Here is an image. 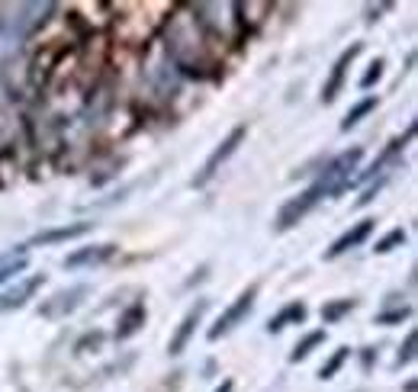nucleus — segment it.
<instances>
[{
	"instance_id": "1",
	"label": "nucleus",
	"mask_w": 418,
	"mask_h": 392,
	"mask_svg": "<svg viewBox=\"0 0 418 392\" xmlns=\"http://www.w3.org/2000/svg\"><path fill=\"white\" fill-rule=\"evenodd\" d=\"M360 161H364V148H348V151H341L338 158L328 161V164L322 167V174H319V181H315V183H322L328 196L341 193V190L351 187V174L358 171Z\"/></svg>"
},
{
	"instance_id": "2",
	"label": "nucleus",
	"mask_w": 418,
	"mask_h": 392,
	"mask_svg": "<svg viewBox=\"0 0 418 392\" xmlns=\"http://www.w3.org/2000/svg\"><path fill=\"white\" fill-rule=\"evenodd\" d=\"M325 187H322V183H312L309 190H303V193L299 196H293V200H289V203H283L280 206V212H277V232H289V228L293 226H299V222L306 219V216H309L312 209H315V206H319V200H325Z\"/></svg>"
},
{
	"instance_id": "3",
	"label": "nucleus",
	"mask_w": 418,
	"mask_h": 392,
	"mask_svg": "<svg viewBox=\"0 0 418 392\" xmlns=\"http://www.w3.org/2000/svg\"><path fill=\"white\" fill-rule=\"evenodd\" d=\"M254 302H258V283L244 289V293L238 296V299L232 302V306H228V309L222 312L219 318H216V325L209 328V332H206V338H209V341H219V338H226L228 332H235L238 325H242L244 318L251 315V309H254Z\"/></svg>"
},
{
	"instance_id": "4",
	"label": "nucleus",
	"mask_w": 418,
	"mask_h": 392,
	"mask_svg": "<svg viewBox=\"0 0 418 392\" xmlns=\"http://www.w3.org/2000/svg\"><path fill=\"white\" fill-rule=\"evenodd\" d=\"M244 136H248V129H244V126H235V129H232V132H228V136L222 138V145H219V148H216L213 155L206 158L203 171H200L197 177H193V187H206V183L213 181L216 174H219V167L226 164V161H228V158H232V155H235V151H238V145L244 142Z\"/></svg>"
},
{
	"instance_id": "5",
	"label": "nucleus",
	"mask_w": 418,
	"mask_h": 392,
	"mask_svg": "<svg viewBox=\"0 0 418 392\" xmlns=\"http://www.w3.org/2000/svg\"><path fill=\"white\" fill-rule=\"evenodd\" d=\"M91 293V287H71V289H58L55 296H48L42 306H39V315L42 318H52V322H58V318H65V315H71L74 309H81V302H84V296Z\"/></svg>"
},
{
	"instance_id": "6",
	"label": "nucleus",
	"mask_w": 418,
	"mask_h": 392,
	"mask_svg": "<svg viewBox=\"0 0 418 392\" xmlns=\"http://www.w3.org/2000/svg\"><path fill=\"white\" fill-rule=\"evenodd\" d=\"M42 287H46V273H32V277L20 280L16 287H10V289H4V293H0V312L23 309L26 302H30Z\"/></svg>"
},
{
	"instance_id": "7",
	"label": "nucleus",
	"mask_w": 418,
	"mask_h": 392,
	"mask_svg": "<svg viewBox=\"0 0 418 392\" xmlns=\"http://www.w3.org/2000/svg\"><path fill=\"white\" fill-rule=\"evenodd\" d=\"M364 52V46L360 42H354L351 48H344L341 55H338V61L332 65V77H328V84L322 87V103H334V97L341 93V87H344V77H348V68L354 65V58Z\"/></svg>"
},
{
	"instance_id": "8",
	"label": "nucleus",
	"mask_w": 418,
	"mask_h": 392,
	"mask_svg": "<svg viewBox=\"0 0 418 392\" xmlns=\"http://www.w3.org/2000/svg\"><path fill=\"white\" fill-rule=\"evenodd\" d=\"M206 309H209V299H200L197 306H193V309H190V312H187V315L181 318V325H177L174 338H171V344H167V351H171V357H181L183 351H187V344H190L193 332H197V325L203 322Z\"/></svg>"
},
{
	"instance_id": "9",
	"label": "nucleus",
	"mask_w": 418,
	"mask_h": 392,
	"mask_svg": "<svg viewBox=\"0 0 418 392\" xmlns=\"http://www.w3.org/2000/svg\"><path fill=\"white\" fill-rule=\"evenodd\" d=\"M116 244L107 242V244H87V248H74L71 251L61 264L68 267V270H81V267H100V264H107L110 257L116 254Z\"/></svg>"
},
{
	"instance_id": "10",
	"label": "nucleus",
	"mask_w": 418,
	"mask_h": 392,
	"mask_svg": "<svg viewBox=\"0 0 418 392\" xmlns=\"http://www.w3.org/2000/svg\"><path fill=\"white\" fill-rule=\"evenodd\" d=\"M373 228H377V219H360V222H354V226L348 228V232L338 238V242L332 244V248L325 251V261H334V257H341V254H348L351 248H360V244L367 242L373 235Z\"/></svg>"
},
{
	"instance_id": "11",
	"label": "nucleus",
	"mask_w": 418,
	"mask_h": 392,
	"mask_svg": "<svg viewBox=\"0 0 418 392\" xmlns=\"http://www.w3.org/2000/svg\"><path fill=\"white\" fill-rule=\"evenodd\" d=\"M93 228V222H71V226H61V228H48V232H39L26 248H39V244H61V242H71V238H81Z\"/></svg>"
},
{
	"instance_id": "12",
	"label": "nucleus",
	"mask_w": 418,
	"mask_h": 392,
	"mask_svg": "<svg viewBox=\"0 0 418 392\" xmlns=\"http://www.w3.org/2000/svg\"><path fill=\"white\" fill-rule=\"evenodd\" d=\"M145 318H148V312H145V302H132L129 309L119 315V325H116V341H129L132 334L142 332Z\"/></svg>"
},
{
	"instance_id": "13",
	"label": "nucleus",
	"mask_w": 418,
	"mask_h": 392,
	"mask_svg": "<svg viewBox=\"0 0 418 392\" xmlns=\"http://www.w3.org/2000/svg\"><path fill=\"white\" fill-rule=\"evenodd\" d=\"M306 315H309V309H306L303 302H289V306H283L277 315H270V322H267V332L277 334V332H283V328H289V325H303Z\"/></svg>"
},
{
	"instance_id": "14",
	"label": "nucleus",
	"mask_w": 418,
	"mask_h": 392,
	"mask_svg": "<svg viewBox=\"0 0 418 392\" xmlns=\"http://www.w3.org/2000/svg\"><path fill=\"white\" fill-rule=\"evenodd\" d=\"M26 244H20V251H13V254H0V283H7L10 277H16V273H23L26 267H30V257H26Z\"/></svg>"
},
{
	"instance_id": "15",
	"label": "nucleus",
	"mask_w": 418,
	"mask_h": 392,
	"mask_svg": "<svg viewBox=\"0 0 418 392\" xmlns=\"http://www.w3.org/2000/svg\"><path fill=\"white\" fill-rule=\"evenodd\" d=\"M358 309V299H332L322 306V322L325 325H334V322H341L348 312Z\"/></svg>"
},
{
	"instance_id": "16",
	"label": "nucleus",
	"mask_w": 418,
	"mask_h": 392,
	"mask_svg": "<svg viewBox=\"0 0 418 392\" xmlns=\"http://www.w3.org/2000/svg\"><path fill=\"white\" fill-rule=\"evenodd\" d=\"M325 338H328V334H325V328H319V332H309L303 341H299L296 347H293V354H289V363L306 360V357H309L312 351H315V347H319V344H325Z\"/></svg>"
},
{
	"instance_id": "17",
	"label": "nucleus",
	"mask_w": 418,
	"mask_h": 392,
	"mask_svg": "<svg viewBox=\"0 0 418 392\" xmlns=\"http://www.w3.org/2000/svg\"><path fill=\"white\" fill-rule=\"evenodd\" d=\"M373 110H377V97H364V100H360V103H354V106H351V110H348V116H344V119H341V132H348V129H354L360 119H364L367 113H373Z\"/></svg>"
},
{
	"instance_id": "18",
	"label": "nucleus",
	"mask_w": 418,
	"mask_h": 392,
	"mask_svg": "<svg viewBox=\"0 0 418 392\" xmlns=\"http://www.w3.org/2000/svg\"><path fill=\"white\" fill-rule=\"evenodd\" d=\"M348 357H351V347H338V351H334V354L328 357L325 367L319 370V379H334V373H338V370L344 367V360H348Z\"/></svg>"
},
{
	"instance_id": "19",
	"label": "nucleus",
	"mask_w": 418,
	"mask_h": 392,
	"mask_svg": "<svg viewBox=\"0 0 418 392\" xmlns=\"http://www.w3.org/2000/svg\"><path fill=\"white\" fill-rule=\"evenodd\" d=\"M403 244H405V232H403V228H393V232L383 235L380 242H377V248H373V251H377V254H389V251L403 248Z\"/></svg>"
},
{
	"instance_id": "20",
	"label": "nucleus",
	"mask_w": 418,
	"mask_h": 392,
	"mask_svg": "<svg viewBox=\"0 0 418 392\" xmlns=\"http://www.w3.org/2000/svg\"><path fill=\"white\" fill-rule=\"evenodd\" d=\"M383 68H386V61H383V58L370 61V68H367V74L360 77V87H364V91H370L373 84H377V81H380V77H383Z\"/></svg>"
},
{
	"instance_id": "21",
	"label": "nucleus",
	"mask_w": 418,
	"mask_h": 392,
	"mask_svg": "<svg viewBox=\"0 0 418 392\" xmlns=\"http://www.w3.org/2000/svg\"><path fill=\"white\" fill-rule=\"evenodd\" d=\"M415 332H409V338H405V347H399V357H396V370L405 367V363H412V357H415Z\"/></svg>"
},
{
	"instance_id": "22",
	"label": "nucleus",
	"mask_w": 418,
	"mask_h": 392,
	"mask_svg": "<svg viewBox=\"0 0 418 392\" xmlns=\"http://www.w3.org/2000/svg\"><path fill=\"white\" fill-rule=\"evenodd\" d=\"M409 315H412L409 306H403V309H393V312H380V315H377V325H399V322H405Z\"/></svg>"
},
{
	"instance_id": "23",
	"label": "nucleus",
	"mask_w": 418,
	"mask_h": 392,
	"mask_svg": "<svg viewBox=\"0 0 418 392\" xmlns=\"http://www.w3.org/2000/svg\"><path fill=\"white\" fill-rule=\"evenodd\" d=\"M216 392H232V379H226V383H222V386H219V389H216Z\"/></svg>"
}]
</instances>
